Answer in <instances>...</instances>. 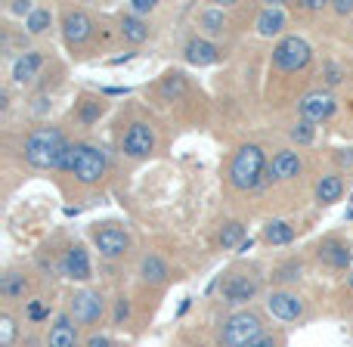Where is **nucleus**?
Wrapping results in <instances>:
<instances>
[{
  "label": "nucleus",
  "instance_id": "nucleus-29",
  "mask_svg": "<svg viewBox=\"0 0 353 347\" xmlns=\"http://www.w3.org/2000/svg\"><path fill=\"white\" fill-rule=\"evenodd\" d=\"M103 112H105L103 99H90V97L81 99V112H78V115H81V121H84V124H93L99 115H103Z\"/></svg>",
  "mask_w": 353,
  "mask_h": 347
},
{
  "label": "nucleus",
  "instance_id": "nucleus-18",
  "mask_svg": "<svg viewBox=\"0 0 353 347\" xmlns=\"http://www.w3.org/2000/svg\"><path fill=\"white\" fill-rule=\"evenodd\" d=\"M47 347H78V326L72 323L68 313H62L53 323V329L47 335Z\"/></svg>",
  "mask_w": 353,
  "mask_h": 347
},
{
  "label": "nucleus",
  "instance_id": "nucleus-21",
  "mask_svg": "<svg viewBox=\"0 0 353 347\" xmlns=\"http://www.w3.org/2000/svg\"><path fill=\"white\" fill-rule=\"evenodd\" d=\"M282 28H285V12H282L279 6H267V10H261V16H257V34L273 37V34H279Z\"/></svg>",
  "mask_w": 353,
  "mask_h": 347
},
{
  "label": "nucleus",
  "instance_id": "nucleus-2",
  "mask_svg": "<svg viewBox=\"0 0 353 347\" xmlns=\"http://www.w3.org/2000/svg\"><path fill=\"white\" fill-rule=\"evenodd\" d=\"M261 180H267V155L261 146L248 143V146L236 149L230 161V186L245 192V189H254Z\"/></svg>",
  "mask_w": 353,
  "mask_h": 347
},
{
  "label": "nucleus",
  "instance_id": "nucleus-35",
  "mask_svg": "<svg viewBox=\"0 0 353 347\" xmlns=\"http://www.w3.org/2000/svg\"><path fill=\"white\" fill-rule=\"evenodd\" d=\"M6 10H10L12 16H25V19H28L31 12L37 10V6H34V3H28V0H12V3L6 6Z\"/></svg>",
  "mask_w": 353,
  "mask_h": 347
},
{
  "label": "nucleus",
  "instance_id": "nucleus-15",
  "mask_svg": "<svg viewBox=\"0 0 353 347\" xmlns=\"http://www.w3.org/2000/svg\"><path fill=\"white\" fill-rule=\"evenodd\" d=\"M319 261L335 270H347V267H353V251L344 239H325V242L319 245Z\"/></svg>",
  "mask_w": 353,
  "mask_h": 347
},
{
  "label": "nucleus",
  "instance_id": "nucleus-32",
  "mask_svg": "<svg viewBox=\"0 0 353 347\" xmlns=\"http://www.w3.org/2000/svg\"><path fill=\"white\" fill-rule=\"evenodd\" d=\"M155 0H130L128 3V10H130V16H137V19H143V16H152L155 12Z\"/></svg>",
  "mask_w": 353,
  "mask_h": 347
},
{
  "label": "nucleus",
  "instance_id": "nucleus-28",
  "mask_svg": "<svg viewBox=\"0 0 353 347\" xmlns=\"http://www.w3.org/2000/svg\"><path fill=\"white\" fill-rule=\"evenodd\" d=\"M288 134H292V140L298 143V146H310V143L316 140V128H313V121H304V118H301Z\"/></svg>",
  "mask_w": 353,
  "mask_h": 347
},
{
  "label": "nucleus",
  "instance_id": "nucleus-4",
  "mask_svg": "<svg viewBox=\"0 0 353 347\" xmlns=\"http://www.w3.org/2000/svg\"><path fill=\"white\" fill-rule=\"evenodd\" d=\"M105 174V152L93 143H78L74 146V177L84 186L99 183V177Z\"/></svg>",
  "mask_w": 353,
  "mask_h": 347
},
{
  "label": "nucleus",
  "instance_id": "nucleus-11",
  "mask_svg": "<svg viewBox=\"0 0 353 347\" xmlns=\"http://www.w3.org/2000/svg\"><path fill=\"white\" fill-rule=\"evenodd\" d=\"M304 171V161L294 149H282V152L273 155V161L267 165V180L270 183H285V180H294Z\"/></svg>",
  "mask_w": 353,
  "mask_h": 347
},
{
  "label": "nucleus",
  "instance_id": "nucleus-5",
  "mask_svg": "<svg viewBox=\"0 0 353 347\" xmlns=\"http://www.w3.org/2000/svg\"><path fill=\"white\" fill-rule=\"evenodd\" d=\"M103 313H105V298L99 292H93V288H81V292H74L72 301H68V317L78 326L99 323Z\"/></svg>",
  "mask_w": 353,
  "mask_h": 347
},
{
  "label": "nucleus",
  "instance_id": "nucleus-1",
  "mask_svg": "<svg viewBox=\"0 0 353 347\" xmlns=\"http://www.w3.org/2000/svg\"><path fill=\"white\" fill-rule=\"evenodd\" d=\"M72 149V143L65 140L59 128H34L22 143V159L25 165L37 168V171H59L65 152Z\"/></svg>",
  "mask_w": 353,
  "mask_h": 347
},
{
  "label": "nucleus",
  "instance_id": "nucleus-33",
  "mask_svg": "<svg viewBox=\"0 0 353 347\" xmlns=\"http://www.w3.org/2000/svg\"><path fill=\"white\" fill-rule=\"evenodd\" d=\"M273 279H279V282H294V279H301V264L292 261V264H285V267H279Z\"/></svg>",
  "mask_w": 353,
  "mask_h": 347
},
{
  "label": "nucleus",
  "instance_id": "nucleus-3",
  "mask_svg": "<svg viewBox=\"0 0 353 347\" xmlns=\"http://www.w3.org/2000/svg\"><path fill=\"white\" fill-rule=\"evenodd\" d=\"M261 335H267L263 332V319L254 310H239L220 329V347H248Z\"/></svg>",
  "mask_w": 353,
  "mask_h": 347
},
{
  "label": "nucleus",
  "instance_id": "nucleus-36",
  "mask_svg": "<svg viewBox=\"0 0 353 347\" xmlns=\"http://www.w3.org/2000/svg\"><path fill=\"white\" fill-rule=\"evenodd\" d=\"M341 78H344L341 68H338L335 62H325V84H329V87H338V84H341Z\"/></svg>",
  "mask_w": 353,
  "mask_h": 347
},
{
  "label": "nucleus",
  "instance_id": "nucleus-31",
  "mask_svg": "<svg viewBox=\"0 0 353 347\" xmlns=\"http://www.w3.org/2000/svg\"><path fill=\"white\" fill-rule=\"evenodd\" d=\"M16 319L10 317V313H3L0 317V347H12L16 344Z\"/></svg>",
  "mask_w": 353,
  "mask_h": 347
},
{
  "label": "nucleus",
  "instance_id": "nucleus-34",
  "mask_svg": "<svg viewBox=\"0 0 353 347\" xmlns=\"http://www.w3.org/2000/svg\"><path fill=\"white\" fill-rule=\"evenodd\" d=\"M47 317H50V307L41 304V301H31V304H28V319H31V323H43Z\"/></svg>",
  "mask_w": 353,
  "mask_h": 347
},
{
  "label": "nucleus",
  "instance_id": "nucleus-12",
  "mask_svg": "<svg viewBox=\"0 0 353 347\" xmlns=\"http://www.w3.org/2000/svg\"><path fill=\"white\" fill-rule=\"evenodd\" d=\"M62 34H65L68 47H81L84 41H90L93 34V22L84 10H65L62 16Z\"/></svg>",
  "mask_w": 353,
  "mask_h": 347
},
{
  "label": "nucleus",
  "instance_id": "nucleus-37",
  "mask_svg": "<svg viewBox=\"0 0 353 347\" xmlns=\"http://www.w3.org/2000/svg\"><path fill=\"white\" fill-rule=\"evenodd\" d=\"M128 317H130V304H128V298H118V304H115V323H124Z\"/></svg>",
  "mask_w": 353,
  "mask_h": 347
},
{
  "label": "nucleus",
  "instance_id": "nucleus-7",
  "mask_svg": "<svg viewBox=\"0 0 353 347\" xmlns=\"http://www.w3.org/2000/svg\"><path fill=\"white\" fill-rule=\"evenodd\" d=\"M93 245L99 248L103 257H124L130 248V236L128 230H121L118 224H103V226H93Z\"/></svg>",
  "mask_w": 353,
  "mask_h": 347
},
{
  "label": "nucleus",
  "instance_id": "nucleus-23",
  "mask_svg": "<svg viewBox=\"0 0 353 347\" xmlns=\"http://www.w3.org/2000/svg\"><path fill=\"white\" fill-rule=\"evenodd\" d=\"M121 34H124V41H130V43H143V41H149L152 28H149L146 19H137L128 12V16H121Z\"/></svg>",
  "mask_w": 353,
  "mask_h": 347
},
{
  "label": "nucleus",
  "instance_id": "nucleus-38",
  "mask_svg": "<svg viewBox=\"0 0 353 347\" xmlns=\"http://www.w3.org/2000/svg\"><path fill=\"white\" fill-rule=\"evenodd\" d=\"M87 347H112V338L109 335H99V332H97V335L87 338Z\"/></svg>",
  "mask_w": 353,
  "mask_h": 347
},
{
  "label": "nucleus",
  "instance_id": "nucleus-16",
  "mask_svg": "<svg viewBox=\"0 0 353 347\" xmlns=\"http://www.w3.org/2000/svg\"><path fill=\"white\" fill-rule=\"evenodd\" d=\"M62 273L78 282L90 279V257H87L84 245H72V248L65 251V257H62Z\"/></svg>",
  "mask_w": 353,
  "mask_h": 347
},
{
  "label": "nucleus",
  "instance_id": "nucleus-41",
  "mask_svg": "<svg viewBox=\"0 0 353 347\" xmlns=\"http://www.w3.org/2000/svg\"><path fill=\"white\" fill-rule=\"evenodd\" d=\"M304 6H307V10H323L325 0H304Z\"/></svg>",
  "mask_w": 353,
  "mask_h": 347
},
{
  "label": "nucleus",
  "instance_id": "nucleus-30",
  "mask_svg": "<svg viewBox=\"0 0 353 347\" xmlns=\"http://www.w3.org/2000/svg\"><path fill=\"white\" fill-rule=\"evenodd\" d=\"M186 90V78H183L180 72H171L165 81H161V93H165L168 99H174V97H180V93Z\"/></svg>",
  "mask_w": 353,
  "mask_h": 347
},
{
  "label": "nucleus",
  "instance_id": "nucleus-6",
  "mask_svg": "<svg viewBox=\"0 0 353 347\" xmlns=\"http://www.w3.org/2000/svg\"><path fill=\"white\" fill-rule=\"evenodd\" d=\"M310 56L313 50L304 37H282L273 50V66L279 72H298V68H304L310 62Z\"/></svg>",
  "mask_w": 353,
  "mask_h": 347
},
{
  "label": "nucleus",
  "instance_id": "nucleus-19",
  "mask_svg": "<svg viewBox=\"0 0 353 347\" xmlns=\"http://www.w3.org/2000/svg\"><path fill=\"white\" fill-rule=\"evenodd\" d=\"M344 195V180L341 174H323L316 180V201L319 205H335Z\"/></svg>",
  "mask_w": 353,
  "mask_h": 347
},
{
  "label": "nucleus",
  "instance_id": "nucleus-8",
  "mask_svg": "<svg viewBox=\"0 0 353 347\" xmlns=\"http://www.w3.org/2000/svg\"><path fill=\"white\" fill-rule=\"evenodd\" d=\"M267 310L279 323H294L298 317H304V298L298 292H288V288H276L267 298Z\"/></svg>",
  "mask_w": 353,
  "mask_h": 347
},
{
  "label": "nucleus",
  "instance_id": "nucleus-42",
  "mask_svg": "<svg viewBox=\"0 0 353 347\" xmlns=\"http://www.w3.org/2000/svg\"><path fill=\"white\" fill-rule=\"evenodd\" d=\"M350 286H353V276H350Z\"/></svg>",
  "mask_w": 353,
  "mask_h": 347
},
{
  "label": "nucleus",
  "instance_id": "nucleus-24",
  "mask_svg": "<svg viewBox=\"0 0 353 347\" xmlns=\"http://www.w3.org/2000/svg\"><path fill=\"white\" fill-rule=\"evenodd\" d=\"M263 242L267 245H292L294 242V226L285 220H270L263 230Z\"/></svg>",
  "mask_w": 353,
  "mask_h": 347
},
{
  "label": "nucleus",
  "instance_id": "nucleus-26",
  "mask_svg": "<svg viewBox=\"0 0 353 347\" xmlns=\"http://www.w3.org/2000/svg\"><path fill=\"white\" fill-rule=\"evenodd\" d=\"M245 242V224H239V220H230V224L220 230V245H223L226 251H239V245Z\"/></svg>",
  "mask_w": 353,
  "mask_h": 347
},
{
  "label": "nucleus",
  "instance_id": "nucleus-9",
  "mask_svg": "<svg viewBox=\"0 0 353 347\" xmlns=\"http://www.w3.org/2000/svg\"><path fill=\"white\" fill-rule=\"evenodd\" d=\"M121 149H124V155H128V159H146V155L155 149V130H152V124L134 121L128 130H124Z\"/></svg>",
  "mask_w": 353,
  "mask_h": 347
},
{
  "label": "nucleus",
  "instance_id": "nucleus-25",
  "mask_svg": "<svg viewBox=\"0 0 353 347\" xmlns=\"http://www.w3.org/2000/svg\"><path fill=\"white\" fill-rule=\"evenodd\" d=\"M25 292H28V279H25L22 273H6V276H0V295H3L6 301L25 298Z\"/></svg>",
  "mask_w": 353,
  "mask_h": 347
},
{
  "label": "nucleus",
  "instance_id": "nucleus-27",
  "mask_svg": "<svg viewBox=\"0 0 353 347\" xmlns=\"http://www.w3.org/2000/svg\"><path fill=\"white\" fill-rule=\"evenodd\" d=\"M50 25H53V12H50L47 6H37V10L25 19V31H28V34H43Z\"/></svg>",
  "mask_w": 353,
  "mask_h": 347
},
{
  "label": "nucleus",
  "instance_id": "nucleus-20",
  "mask_svg": "<svg viewBox=\"0 0 353 347\" xmlns=\"http://www.w3.org/2000/svg\"><path fill=\"white\" fill-rule=\"evenodd\" d=\"M226 25H230V19H226L223 10H201L199 28L205 31L208 41H211V37H223L226 34Z\"/></svg>",
  "mask_w": 353,
  "mask_h": 347
},
{
  "label": "nucleus",
  "instance_id": "nucleus-14",
  "mask_svg": "<svg viewBox=\"0 0 353 347\" xmlns=\"http://www.w3.org/2000/svg\"><path fill=\"white\" fill-rule=\"evenodd\" d=\"M183 56H186L189 66H214V62H220L223 50L214 41H208V37H192L186 43V50H183Z\"/></svg>",
  "mask_w": 353,
  "mask_h": 347
},
{
  "label": "nucleus",
  "instance_id": "nucleus-40",
  "mask_svg": "<svg viewBox=\"0 0 353 347\" xmlns=\"http://www.w3.org/2000/svg\"><path fill=\"white\" fill-rule=\"evenodd\" d=\"M335 12H338V16H350L353 3H350V0H335Z\"/></svg>",
  "mask_w": 353,
  "mask_h": 347
},
{
  "label": "nucleus",
  "instance_id": "nucleus-22",
  "mask_svg": "<svg viewBox=\"0 0 353 347\" xmlns=\"http://www.w3.org/2000/svg\"><path fill=\"white\" fill-rule=\"evenodd\" d=\"M140 276H143V282L161 286V282H168L171 270H168V264L161 261L159 255H146V257H143V264H140Z\"/></svg>",
  "mask_w": 353,
  "mask_h": 347
},
{
  "label": "nucleus",
  "instance_id": "nucleus-10",
  "mask_svg": "<svg viewBox=\"0 0 353 347\" xmlns=\"http://www.w3.org/2000/svg\"><path fill=\"white\" fill-rule=\"evenodd\" d=\"M335 109H338V103H335V97H332L329 90H313L298 103L301 118H304V121H313V124L332 118L335 115Z\"/></svg>",
  "mask_w": 353,
  "mask_h": 347
},
{
  "label": "nucleus",
  "instance_id": "nucleus-39",
  "mask_svg": "<svg viewBox=\"0 0 353 347\" xmlns=\"http://www.w3.org/2000/svg\"><path fill=\"white\" fill-rule=\"evenodd\" d=\"M248 347H279V338L276 335H261L254 344H248Z\"/></svg>",
  "mask_w": 353,
  "mask_h": 347
},
{
  "label": "nucleus",
  "instance_id": "nucleus-17",
  "mask_svg": "<svg viewBox=\"0 0 353 347\" xmlns=\"http://www.w3.org/2000/svg\"><path fill=\"white\" fill-rule=\"evenodd\" d=\"M41 66H43L41 50H28V53H22L16 62H12V81L22 87L31 84V81L37 78V72H41Z\"/></svg>",
  "mask_w": 353,
  "mask_h": 347
},
{
  "label": "nucleus",
  "instance_id": "nucleus-13",
  "mask_svg": "<svg viewBox=\"0 0 353 347\" xmlns=\"http://www.w3.org/2000/svg\"><path fill=\"white\" fill-rule=\"evenodd\" d=\"M257 288H261V286H257L254 276L236 273V276H230V279L223 282V301H226V304H232V307L248 304V301L257 295Z\"/></svg>",
  "mask_w": 353,
  "mask_h": 347
}]
</instances>
